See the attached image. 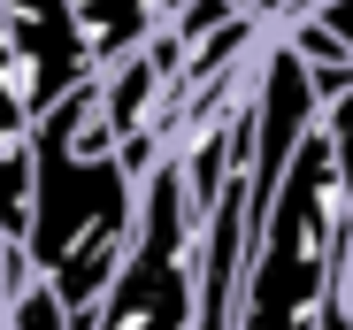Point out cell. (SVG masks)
<instances>
[{
	"instance_id": "1",
	"label": "cell",
	"mask_w": 353,
	"mask_h": 330,
	"mask_svg": "<svg viewBox=\"0 0 353 330\" xmlns=\"http://www.w3.org/2000/svg\"><path fill=\"white\" fill-rule=\"evenodd\" d=\"M31 138V238L23 261L70 307V330H92L139 223V177L123 169V138L100 116V77H77Z\"/></svg>"
},
{
	"instance_id": "2",
	"label": "cell",
	"mask_w": 353,
	"mask_h": 330,
	"mask_svg": "<svg viewBox=\"0 0 353 330\" xmlns=\"http://www.w3.org/2000/svg\"><path fill=\"white\" fill-rule=\"evenodd\" d=\"M46 116V92H39V70H31V54L8 23V0H0V146H16L31 123Z\"/></svg>"
},
{
	"instance_id": "3",
	"label": "cell",
	"mask_w": 353,
	"mask_h": 330,
	"mask_svg": "<svg viewBox=\"0 0 353 330\" xmlns=\"http://www.w3.org/2000/svg\"><path fill=\"white\" fill-rule=\"evenodd\" d=\"M0 231L16 246L31 238V138L0 146Z\"/></svg>"
},
{
	"instance_id": "4",
	"label": "cell",
	"mask_w": 353,
	"mask_h": 330,
	"mask_svg": "<svg viewBox=\"0 0 353 330\" xmlns=\"http://www.w3.org/2000/svg\"><path fill=\"white\" fill-rule=\"evenodd\" d=\"M0 330H70V307L54 300V285L31 269V277L8 292V307H0Z\"/></svg>"
},
{
	"instance_id": "5",
	"label": "cell",
	"mask_w": 353,
	"mask_h": 330,
	"mask_svg": "<svg viewBox=\"0 0 353 330\" xmlns=\"http://www.w3.org/2000/svg\"><path fill=\"white\" fill-rule=\"evenodd\" d=\"M300 16H323V23L345 39V54H353V0H315V8H300Z\"/></svg>"
},
{
	"instance_id": "6",
	"label": "cell",
	"mask_w": 353,
	"mask_h": 330,
	"mask_svg": "<svg viewBox=\"0 0 353 330\" xmlns=\"http://www.w3.org/2000/svg\"><path fill=\"white\" fill-rule=\"evenodd\" d=\"M239 16H300V8H315V0H230Z\"/></svg>"
}]
</instances>
